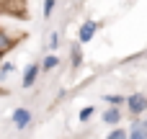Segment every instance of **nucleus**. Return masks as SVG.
<instances>
[{"label": "nucleus", "instance_id": "nucleus-1", "mask_svg": "<svg viewBox=\"0 0 147 139\" xmlns=\"http://www.w3.org/2000/svg\"><path fill=\"white\" fill-rule=\"evenodd\" d=\"M124 106L129 108L132 116H142V113L147 111V95L145 93H132V95H127Z\"/></svg>", "mask_w": 147, "mask_h": 139}, {"label": "nucleus", "instance_id": "nucleus-2", "mask_svg": "<svg viewBox=\"0 0 147 139\" xmlns=\"http://www.w3.org/2000/svg\"><path fill=\"white\" fill-rule=\"evenodd\" d=\"M101 28V23L98 21H85L83 26H80V31H78V41L80 44H88V41H93V36H96V31Z\"/></svg>", "mask_w": 147, "mask_h": 139}, {"label": "nucleus", "instance_id": "nucleus-3", "mask_svg": "<svg viewBox=\"0 0 147 139\" xmlns=\"http://www.w3.org/2000/svg\"><path fill=\"white\" fill-rule=\"evenodd\" d=\"M39 75H41V64H36V62L26 64V70H23V77H21L23 88H34V83L39 80Z\"/></svg>", "mask_w": 147, "mask_h": 139}, {"label": "nucleus", "instance_id": "nucleus-4", "mask_svg": "<svg viewBox=\"0 0 147 139\" xmlns=\"http://www.w3.org/2000/svg\"><path fill=\"white\" fill-rule=\"evenodd\" d=\"M10 121H13V126H16L18 132H23V129L31 124V111H28V108H16V111L10 113Z\"/></svg>", "mask_w": 147, "mask_h": 139}, {"label": "nucleus", "instance_id": "nucleus-5", "mask_svg": "<svg viewBox=\"0 0 147 139\" xmlns=\"http://www.w3.org/2000/svg\"><path fill=\"white\" fill-rule=\"evenodd\" d=\"M127 139H147V119L142 121L140 116H134L132 126H129V137Z\"/></svg>", "mask_w": 147, "mask_h": 139}, {"label": "nucleus", "instance_id": "nucleus-6", "mask_svg": "<svg viewBox=\"0 0 147 139\" xmlns=\"http://www.w3.org/2000/svg\"><path fill=\"white\" fill-rule=\"evenodd\" d=\"M121 119H124V111H121L119 106H111V108L103 111V124H109V126H116Z\"/></svg>", "mask_w": 147, "mask_h": 139}, {"label": "nucleus", "instance_id": "nucleus-7", "mask_svg": "<svg viewBox=\"0 0 147 139\" xmlns=\"http://www.w3.org/2000/svg\"><path fill=\"white\" fill-rule=\"evenodd\" d=\"M13 46H16V36H10V34L0 26V57H3V54H8Z\"/></svg>", "mask_w": 147, "mask_h": 139}, {"label": "nucleus", "instance_id": "nucleus-8", "mask_svg": "<svg viewBox=\"0 0 147 139\" xmlns=\"http://www.w3.org/2000/svg\"><path fill=\"white\" fill-rule=\"evenodd\" d=\"M83 44L80 41H75L72 46H70V62H72V70H78L80 64H83V49H80Z\"/></svg>", "mask_w": 147, "mask_h": 139}, {"label": "nucleus", "instance_id": "nucleus-9", "mask_svg": "<svg viewBox=\"0 0 147 139\" xmlns=\"http://www.w3.org/2000/svg\"><path fill=\"white\" fill-rule=\"evenodd\" d=\"M59 67V57L54 54V52H49L44 59H41V72H52V70H57Z\"/></svg>", "mask_w": 147, "mask_h": 139}, {"label": "nucleus", "instance_id": "nucleus-10", "mask_svg": "<svg viewBox=\"0 0 147 139\" xmlns=\"http://www.w3.org/2000/svg\"><path fill=\"white\" fill-rule=\"evenodd\" d=\"M103 101H106L109 106H121V103L127 101V95H119V93H111V95H109V93H106V95H103Z\"/></svg>", "mask_w": 147, "mask_h": 139}, {"label": "nucleus", "instance_id": "nucleus-11", "mask_svg": "<svg viewBox=\"0 0 147 139\" xmlns=\"http://www.w3.org/2000/svg\"><path fill=\"white\" fill-rule=\"evenodd\" d=\"M93 116H96V108H93V106H85V108H83V111L78 113V119H80L83 124H85V121H90Z\"/></svg>", "mask_w": 147, "mask_h": 139}, {"label": "nucleus", "instance_id": "nucleus-12", "mask_svg": "<svg viewBox=\"0 0 147 139\" xmlns=\"http://www.w3.org/2000/svg\"><path fill=\"white\" fill-rule=\"evenodd\" d=\"M127 137H129V132H127V129H111L103 139H127Z\"/></svg>", "mask_w": 147, "mask_h": 139}, {"label": "nucleus", "instance_id": "nucleus-13", "mask_svg": "<svg viewBox=\"0 0 147 139\" xmlns=\"http://www.w3.org/2000/svg\"><path fill=\"white\" fill-rule=\"evenodd\" d=\"M54 5H57V0H44V8H41L44 18H52V13H54Z\"/></svg>", "mask_w": 147, "mask_h": 139}, {"label": "nucleus", "instance_id": "nucleus-14", "mask_svg": "<svg viewBox=\"0 0 147 139\" xmlns=\"http://www.w3.org/2000/svg\"><path fill=\"white\" fill-rule=\"evenodd\" d=\"M13 70H16V64H13V62H0V77H8Z\"/></svg>", "mask_w": 147, "mask_h": 139}, {"label": "nucleus", "instance_id": "nucleus-15", "mask_svg": "<svg viewBox=\"0 0 147 139\" xmlns=\"http://www.w3.org/2000/svg\"><path fill=\"white\" fill-rule=\"evenodd\" d=\"M47 49H49V52H57V49H59V34H57V31L49 36V46H47Z\"/></svg>", "mask_w": 147, "mask_h": 139}, {"label": "nucleus", "instance_id": "nucleus-16", "mask_svg": "<svg viewBox=\"0 0 147 139\" xmlns=\"http://www.w3.org/2000/svg\"><path fill=\"white\" fill-rule=\"evenodd\" d=\"M0 21H3V10H0Z\"/></svg>", "mask_w": 147, "mask_h": 139}]
</instances>
